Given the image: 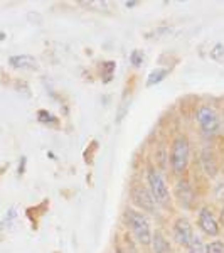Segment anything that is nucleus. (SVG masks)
<instances>
[{
  "label": "nucleus",
  "instance_id": "1",
  "mask_svg": "<svg viewBox=\"0 0 224 253\" xmlns=\"http://www.w3.org/2000/svg\"><path fill=\"white\" fill-rule=\"evenodd\" d=\"M123 219L127 223V226L133 231L137 242L142 245H150L152 240V230H150V221L144 213H138L135 210H128L125 211Z\"/></svg>",
  "mask_w": 224,
  "mask_h": 253
},
{
  "label": "nucleus",
  "instance_id": "2",
  "mask_svg": "<svg viewBox=\"0 0 224 253\" xmlns=\"http://www.w3.org/2000/svg\"><path fill=\"white\" fill-rule=\"evenodd\" d=\"M189 140L184 135H179L174 138L172 147H170V167L176 174H184L189 164Z\"/></svg>",
  "mask_w": 224,
  "mask_h": 253
},
{
  "label": "nucleus",
  "instance_id": "3",
  "mask_svg": "<svg viewBox=\"0 0 224 253\" xmlns=\"http://www.w3.org/2000/svg\"><path fill=\"white\" fill-rule=\"evenodd\" d=\"M147 181H149V191H150V194H152L155 205L162 208H170L172 198H170V193H169V189H167V184H165L164 177L160 175V172L155 169H149V172H147Z\"/></svg>",
  "mask_w": 224,
  "mask_h": 253
},
{
  "label": "nucleus",
  "instance_id": "4",
  "mask_svg": "<svg viewBox=\"0 0 224 253\" xmlns=\"http://www.w3.org/2000/svg\"><path fill=\"white\" fill-rule=\"evenodd\" d=\"M130 196H132V201L135 203V205L140 208L142 211H147V213H155V201H153L152 194H150V191L147 189L144 184H135L132 186V189H130Z\"/></svg>",
  "mask_w": 224,
  "mask_h": 253
},
{
  "label": "nucleus",
  "instance_id": "5",
  "mask_svg": "<svg viewBox=\"0 0 224 253\" xmlns=\"http://www.w3.org/2000/svg\"><path fill=\"white\" fill-rule=\"evenodd\" d=\"M195 120H197L199 126H201L204 135H214L219 130V118L216 112L209 107H201L195 113Z\"/></svg>",
  "mask_w": 224,
  "mask_h": 253
},
{
  "label": "nucleus",
  "instance_id": "6",
  "mask_svg": "<svg viewBox=\"0 0 224 253\" xmlns=\"http://www.w3.org/2000/svg\"><path fill=\"white\" fill-rule=\"evenodd\" d=\"M192 226H190L189 219L186 218H179L176 223H174V238H176V242L179 245H182V247H187V245L190 243V240H192Z\"/></svg>",
  "mask_w": 224,
  "mask_h": 253
},
{
  "label": "nucleus",
  "instance_id": "7",
  "mask_svg": "<svg viewBox=\"0 0 224 253\" xmlns=\"http://www.w3.org/2000/svg\"><path fill=\"white\" fill-rule=\"evenodd\" d=\"M197 221H199V228H201L206 235H209V236H218L219 235V223L216 221L214 214L211 213L207 208H202V210L199 211Z\"/></svg>",
  "mask_w": 224,
  "mask_h": 253
},
{
  "label": "nucleus",
  "instance_id": "8",
  "mask_svg": "<svg viewBox=\"0 0 224 253\" xmlns=\"http://www.w3.org/2000/svg\"><path fill=\"white\" fill-rule=\"evenodd\" d=\"M176 198L184 210H189L194 203V189L187 181H179L176 186Z\"/></svg>",
  "mask_w": 224,
  "mask_h": 253
},
{
  "label": "nucleus",
  "instance_id": "9",
  "mask_svg": "<svg viewBox=\"0 0 224 253\" xmlns=\"http://www.w3.org/2000/svg\"><path fill=\"white\" fill-rule=\"evenodd\" d=\"M10 66L14 68H19V69H34L37 68V61H36L32 56H12V58L9 59Z\"/></svg>",
  "mask_w": 224,
  "mask_h": 253
},
{
  "label": "nucleus",
  "instance_id": "10",
  "mask_svg": "<svg viewBox=\"0 0 224 253\" xmlns=\"http://www.w3.org/2000/svg\"><path fill=\"white\" fill-rule=\"evenodd\" d=\"M150 245H152V252L153 253H170V245H169L167 238L160 233V231H155V233L152 235Z\"/></svg>",
  "mask_w": 224,
  "mask_h": 253
},
{
  "label": "nucleus",
  "instance_id": "11",
  "mask_svg": "<svg viewBox=\"0 0 224 253\" xmlns=\"http://www.w3.org/2000/svg\"><path fill=\"white\" fill-rule=\"evenodd\" d=\"M202 166H204V170L211 175V177H214L216 172H218L216 157H214V154L211 152L209 149H204V152H202Z\"/></svg>",
  "mask_w": 224,
  "mask_h": 253
},
{
  "label": "nucleus",
  "instance_id": "12",
  "mask_svg": "<svg viewBox=\"0 0 224 253\" xmlns=\"http://www.w3.org/2000/svg\"><path fill=\"white\" fill-rule=\"evenodd\" d=\"M169 75V69H164V68H158V69H153L152 73L149 75V78H147V86H155L158 84L160 81L165 80V76Z\"/></svg>",
  "mask_w": 224,
  "mask_h": 253
},
{
  "label": "nucleus",
  "instance_id": "13",
  "mask_svg": "<svg viewBox=\"0 0 224 253\" xmlns=\"http://www.w3.org/2000/svg\"><path fill=\"white\" fill-rule=\"evenodd\" d=\"M187 250H189V253H206V245L202 243V238L194 235L190 243L187 245Z\"/></svg>",
  "mask_w": 224,
  "mask_h": 253
},
{
  "label": "nucleus",
  "instance_id": "14",
  "mask_svg": "<svg viewBox=\"0 0 224 253\" xmlns=\"http://www.w3.org/2000/svg\"><path fill=\"white\" fill-rule=\"evenodd\" d=\"M37 118L39 122H42V124H51V125H58V118H56L52 113L46 112V110H40V112L37 113Z\"/></svg>",
  "mask_w": 224,
  "mask_h": 253
},
{
  "label": "nucleus",
  "instance_id": "15",
  "mask_svg": "<svg viewBox=\"0 0 224 253\" xmlns=\"http://www.w3.org/2000/svg\"><path fill=\"white\" fill-rule=\"evenodd\" d=\"M206 253H224V243L219 240L211 242L209 245H206Z\"/></svg>",
  "mask_w": 224,
  "mask_h": 253
},
{
  "label": "nucleus",
  "instance_id": "16",
  "mask_svg": "<svg viewBox=\"0 0 224 253\" xmlns=\"http://www.w3.org/2000/svg\"><path fill=\"white\" fill-rule=\"evenodd\" d=\"M130 59H132V63L135 64V66H140L142 59H144V54H142V51H133L132 54H130Z\"/></svg>",
  "mask_w": 224,
  "mask_h": 253
},
{
  "label": "nucleus",
  "instance_id": "17",
  "mask_svg": "<svg viewBox=\"0 0 224 253\" xmlns=\"http://www.w3.org/2000/svg\"><path fill=\"white\" fill-rule=\"evenodd\" d=\"M219 221H221V224L224 226V206H223V210H221V216H219Z\"/></svg>",
  "mask_w": 224,
  "mask_h": 253
},
{
  "label": "nucleus",
  "instance_id": "18",
  "mask_svg": "<svg viewBox=\"0 0 224 253\" xmlns=\"http://www.w3.org/2000/svg\"><path fill=\"white\" fill-rule=\"evenodd\" d=\"M133 5H137V2H127V7H133Z\"/></svg>",
  "mask_w": 224,
  "mask_h": 253
},
{
  "label": "nucleus",
  "instance_id": "19",
  "mask_svg": "<svg viewBox=\"0 0 224 253\" xmlns=\"http://www.w3.org/2000/svg\"><path fill=\"white\" fill-rule=\"evenodd\" d=\"M115 253H125L123 250H121V248H116V252Z\"/></svg>",
  "mask_w": 224,
  "mask_h": 253
}]
</instances>
